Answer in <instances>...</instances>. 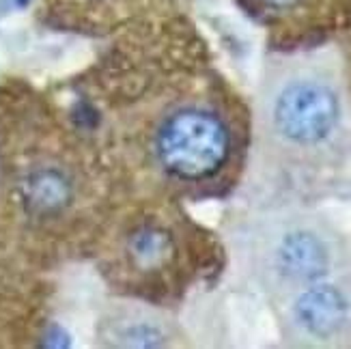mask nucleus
Here are the masks:
<instances>
[{"label":"nucleus","mask_w":351,"mask_h":349,"mask_svg":"<svg viewBox=\"0 0 351 349\" xmlns=\"http://www.w3.org/2000/svg\"><path fill=\"white\" fill-rule=\"evenodd\" d=\"M339 123V99L317 80L289 82L274 104V125L295 145H319Z\"/></svg>","instance_id":"obj_2"},{"label":"nucleus","mask_w":351,"mask_h":349,"mask_svg":"<svg viewBox=\"0 0 351 349\" xmlns=\"http://www.w3.org/2000/svg\"><path fill=\"white\" fill-rule=\"evenodd\" d=\"M347 313L349 306L345 296L332 285L311 287L298 298L293 306L295 322L317 339L337 335L347 322Z\"/></svg>","instance_id":"obj_3"},{"label":"nucleus","mask_w":351,"mask_h":349,"mask_svg":"<svg viewBox=\"0 0 351 349\" xmlns=\"http://www.w3.org/2000/svg\"><path fill=\"white\" fill-rule=\"evenodd\" d=\"M30 3V0H15V5H18V7H26Z\"/></svg>","instance_id":"obj_8"},{"label":"nucleus","mask_w":351,"mask_h":349,"mask_svg":"<svg viewBox=\"0 0 351 349\" xmlns=\"http://www.w3.org/2000/svg\"><path fill=\"white\" fill-rule=\"evenodd\" d=\"M271 7H291L295 0H267Z\"/></svg>","instance_id":"obj_7"},{"label":"nucleus","mask_w":351,"mask_h":349,"mask_svg":"<svg viewBox=\"0 0 351 349\" xmlns=\"http://www.w3.org/2000/svg\"><path fill=\"white\" fill-rule=\"evenodd\" d=\"M166 248H169V239H166V235L162 231H154V229L141 231L132 241L134 259L147 267L162 261L166 254Z\"/></svg>","instance_id":"obj_6"},{"label":"nucleus","mask_w":351,"mask_h":349,"mask_svg":"<svg viewBox=\"0 0 351 349\" xmlns=\"http://www.w3.org/2000/svg\"><path fill=\"white\" fill-rule=\"evenodd\" d=\"M28 199L39 209H58L69 201L67 181L54 171H43L35 175L28 184Z\"/></svg>","instance_id":"obj_5"},{"label":"nucleus","mask_w":351,"mask_h":349,"mask_svg":"<svg viewBox=\"0 0 351 349\" xmlns=\"http://www.w3.org/2000/svg\"><path fill=\"white\" fill-rule=\"evenodd\" d=\"M276 263L280 274L289 280L313 282L328 272L330 256L326 244L315 233L293 231L287 233L278 244Z\"/></svg>","instance_id":"obj_4"},{"label":"nucleus","mask_w":351,"mask_h":349,"mask_svg":"<svg viewBox=\"0 0 351 349\" xmlns=\"http://www.w3.org/2000/svg\"><path fill=\"white\" fill-rule=\"evenodd\" d=\"M228 156V132L205 110H179L166 119L158 134V158L181 179H205L218 173Z\"/></svg>","instance_id":"obj_1"}]
</instances>
